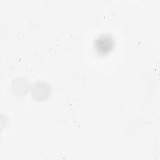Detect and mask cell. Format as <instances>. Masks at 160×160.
<instances>
[{
  "label": "cell",
  "instance_id": "cell-1",
  "mask_svg": "<svg viewBox=\"0 0 160 160\" xmlns=\"http://www.w3.org/2000/svg\"><path fill=\"white\" fill-rule=\"evenodd\" d=\"M114 40L109 35L104 34L99 36L95 41L94 46L99 54H106L110 52L114 46Z\"/></svg>",
  "mask_w": 160,
  "mask_h": 160
}]
</instances>
